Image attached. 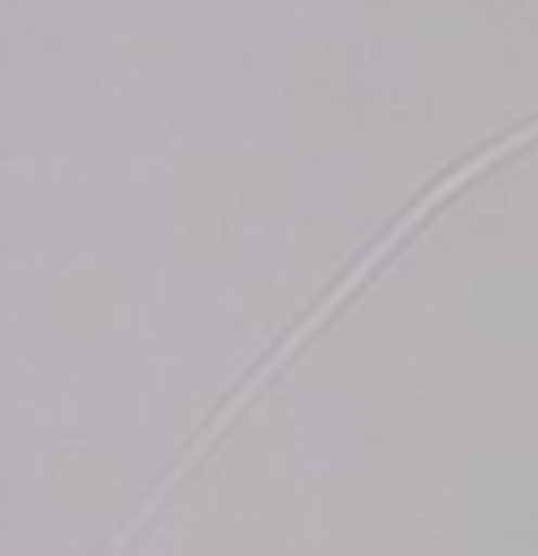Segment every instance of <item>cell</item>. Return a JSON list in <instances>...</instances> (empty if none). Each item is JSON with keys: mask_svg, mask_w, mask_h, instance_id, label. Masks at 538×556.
Returning <instances> with one entry per match:
<instances>
[{"mask_svg": "<svg viewBox=\"0 0 538 556\" xmlns=\"http://www.w3.org/2000/svg\"><path fill=\"white\" fill-rule=\"evenodd\" d=\"M533 139H538V116L527 122V128H515V134H503V139H492V146H486L481 156H469V163H458V168H451V174H446V180H434V191H428V198H423V203H411V208H406V215H399V220L388 226V238H382V243H376V250H364V255L354 261V267H347V278H342V285H336V290H330V295H324V302H319V307H312V313H307V319H302V325H295V330H290V337H284V342H278V348H272V354H267V359H260V365H255V377H249V382H243V389H238V394H232V400H226V406L215 412V424H208V429L197 434V441H191V446L180 452V464H174V469H168V476H163V481H156V486H151V493H145V498H139V510H133V521H128V528H121V533L111 539V545H104V556H116V551H121V545H128V539H133L139 528H145V521H151V510H156V498H163V493H168V486H174V481H180V476H185V469H191V464H197V458H203V452H208V446H215V434H220V429H226V424H232V417H238V412H243V406H249V400L260 394V382H267V377L278 371V365H284V359L295 354V348H302V342L312 337V330H319V325H324V313H336V307L347 302V295H354V285H364V278H371V267H382V261H388V255L399 250V238H406V232H411V226H417V220H428V215H434V208H440V203H446V198H451V191H458L463 180H475V174H486V168H492V163H498V156H510V151H521V146H533Z\"/></svg>", "mask_w": 538, "mask_h": 556, "instance_id": "1", "label": "cell"}]
</instances>
